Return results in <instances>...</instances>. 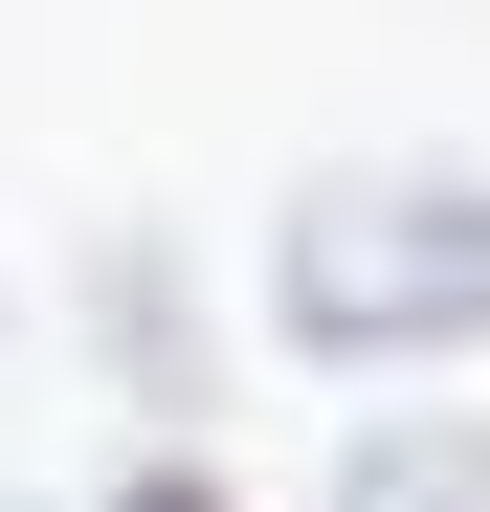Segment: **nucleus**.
Listing matches in <instances>:
<instances>
[{
	"label": "nucleus",
	"mask_w": 490,
	"mask_h": 512,
	"mask_svg": "<svg viewBox=\"0 0 490 512\" xmlns=\"http://www.w3.org/2000/svg\"><path fill=\"white\" fill-rule=\"evenodd\" d=\"M112 512H245V490H223V468L179 446V423H156V446H134V490H112Z\"/></svg>",
	"instance_id": "4"
},
{
	"label": "nucleus",
	"mask_w": 490,
	"mask_h": 512,
	"mask_svg": "<svg viewBox=\"0 0 490 512\" xmlns=\"http://www.w3.org/2000/svg\"><path fill=\"white\" fill-rule=\"evenodd\" d=\"M90 312H112V379L179 423V446H201V290L156 268V223H112V245H90Z\"/></svg>",
	"instance_id": "2"
},
{
	"label": "nucleus",
	"mask_w": 490,
	"mask_h": 512,
	"mask_svg": "<svg viewBox=\"0 0 490 512\" xmlns=\"http://www.w3.org/2000/svg\"><path fill=\"white\" fill-rule=\"evenodd\" d=\"M312 512H490V423L401 401V423H357V446H335V490H312Z\"/></svg>",
	"instance_id": "3"
},
{
	"label": "nucleus",
	"mask_w": 490,
	"mask_h": 512,
	"mask_svg": "<svg viewBox=\"0 0 490 512\" xmlns=\"http://www.w3.org/2000/svg\"><path fill=\"white\" fill-rule=\"evenodd\" d=\"M0 512H23V490H0Z\"/></svg>",
	"instance_id": "5"
},
{
	"label": "nucleus",
	"mask_w": 490,
	"mask_h": 512,
	"mask_svg": "<svg viewBox=\"0 0 490 512\" xmlns=\"http://www.w3.org/2000/svg\"><path fill=\"white\" fill-rule=\"evenodd\" d=\"M268 334L312 379H424L490 357V156H335L268 223Z\"/></svg>",
	"instance_id": "1"
}]
</instances>
